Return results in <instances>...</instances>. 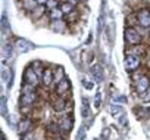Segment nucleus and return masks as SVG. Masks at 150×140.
<instances>
[{"label": "nucleus", "mask_w": 150, "mask_h": 140, "mask_svg": "<svg viewBox=\"0 0 150 140\" xmlns=\"http://www.w3.org/2000/svg\"><path fill=\"white\" fill-rule=\"evenodd\" d=\"M125 41L129 44V46H138L140 41H141V34L137 28H131V27H127L125 30Z\"/></svg>", "instance_id": "1"}, {"label": "nucleus", "mask_w": 150, "mask_h": 140, "mask_svg": "<svg viewBox=\"0 0 150 140\" xmlns=\"http://www.w3.org/2000/svg\"><path fill=\"white\" fill-rule=\"evenodd\" d=\"M137 18H138V25L140 28H150V11L143 8L137 12Z\"/></svg>", "instance_id": "2"}, {"label": "nucleus", "mask_w": 150, "mask_h": 140, "mask_svg": "<svg viewBox=\"0 0 150 140\" xmlns=\"http://www.w3.org/2000/svg\"><path fill=\"white\" fill-rule=\"evenodd\" d=\"M24 81H25V84H31V86L37 87V84H38V75L34 71V68L28 66L25 69V72H24Z\"/></svg>", "instance_id": "3"}, {"label": "nucleus", "mask_w": 150, "mask_h": 140, "mask_svg": "<svg viewBox=\"0 0 150 140\" xmlns=\"http://www.w3.org/2000/svg\"><path fill=\"white\" fill-rule=\"evenodd\" d=\"M140 58H137V56H131V55H127V58H125V62H124V65H125V68H127V71H135V69H138L140 68Z\"/></svg>", "instance_id": "4"}, {"label": "nucleus", "mask_w": 150, "mask_h": 140, "mask_svg": "<svg viewBox=\"0 0 150 140\" xmlns=\"http://www.w3.org/2000/svg\"><path fill=\"white\" fill-rule=\"evenodd\" d=\"M46 11H47V8H46L44 5H38L33 12H30V18H31L33 21H40V19L44 16Z\"/></svg>", "instance_id": "5"}, {"label": "nucleus", "mask_w": 150, "mask_h": 140, "mask_svg": "<svg viewBox=\"0 0 150 140\" xmlns=\"http://www.w3.org/2000/svg\"><path fill=\"white\" fill-rule=\"evenodd\" d=\"M66 27H68V22L65 19H57V21L50 22V28L54 33H63V31H66Z\"/></svg>", "instance_id": "6"}, {"label": "nucleus", "mask_w": 150, "mask_h": 140, "mask_svg": "<svg viewBox=\"0 0 150 140\" xmlns=\"http://www.w3.org/2000/svg\"><path fill=\"white\" fill-rule=\"evenodd\" d=\"M56 93H57L59 96H63L65 93H69V81H68L66 78H63L60 83H57V86H56Z\"/></svg>", "instance_id": "7"}, {"label": "nucleus", "mask_w": 150, "mask_h": 140, "mask_svg": "<svg viewBox=\"0 0 150 140\" xmlns=\"http://www.w3.org/2000/svg\"><path fill=\"white\" fill-rule=\"evenodd\" d=\"M37 6H38L37 0H21V8H22L24 11H27L28 14L33 12Z\"/></svg>", "instance_id": "8"}, {"label": "nucleus", "mask_w": 150, "mask_h": 140, "mask_svg": "<svg viewBox=\"0 0 150 140\" xmlns=\"http://www.w3.org/2000/svg\"><path fill=\"white\" fill-rule=\"evenodd\" d=\"M43 84L46 87H49L53 81H54V74H53V69H44V74H43Z\"/></svg>", "instance_id": "9"}, {"label": "nucleus", "mask_w": 150, "mask_h": 140, "mask_svg": "<svg viewBox=\"0 0 150 140\" xmlns=\"http://www.w3.org/2000/svg\"><path fill=\"white\" fill-rule=\"evenodd\" d=\"M63 12H62V9L60 8H56V9H52V11H49V18L52 19V21H57V19H63Z\"/></svg>", "instance_id": "10"}, {"label": "nucleus", "mask_w": 150, "mask_h": 140, "mask_svg": "<svg viewBox=\"0 0 150 140\" xmlns=\"http://www.w3.org/2000/svg\"><path fill=\"white\" fill-rule=\"evenodd\" d=\"M144 53L143 47L138 44V46H131L128 50H127V55H131V56H137V58H141V55Z\"/></svg>", "instance_id": "11"}, {"label": "nucleus", "mask_w": 150, "mask_h": 140, "mask_svg": "<svg viewBox=\"0 0 150 140\" xmlns=\"http://www.w3.org/2000/svg\"><path fill=\"white\" fill-rule=\"evenodd\" d=\"M59 8L62 9L63 15H69L71 12H74V11H75V6H74L72 3H69V2H62Z\"/></svg>", "instance_id": "12"}, {"label": "nucleus", "mask_w": 150, "mask_h": 140, "mask_svg": "<svg viewBox=\"0 0 150 140\" xmlns=\"http://www.w3.org/2000/svg\"><path fill=\"white\" fill-rule=\"evenodd\" d=\"M127 25L131 27V28H135L138 25V18H137V14H132L129 12V15L127 16Z\"/></svg>", "instance_id": "13"}, {"label": "nucleus", "mask_w": 150, "mask_h": 140, "mask_svg": "<svg viewBox=\"0 0 150 140\" xmlns=\"http://www.w3.org/2000/svg\"><path fill=\"white\" fill-rule=\"evenodd\" d=\"M149 84H150V81H149V77L147 75H144L141 80H140V83H138V92H144V90H147V87H149Z\"/></svg>", "instance_id": "14"}, {"label": "nucleus", "mask_w": 150, "mask_h": 140, "mask_svg": "<svg viewBox=\"0 0 150 140\" xmlns=\"http://www.w3.org/2000/svg\"><path fill=\"white\" fill-rule=\"evenodd\" d=\"M53 74H54V83H56V84L60 83V81L65 78V74H63V69H62V68H56L54 71H53Z\"/></svg>", "instance_id": "15"}, {"label": "nucleus", "mask_w": 150, "mask_h": 140, "mask_svg": "<svg viewBox=\"0 0 150 140\" xmlns=\"http://www.w3.org/2000/svg\"><path fill=\"white\" fill-rule=\"evenodd\" d=\"M68 16V22H71V24H75V22H78V16H80V11L78 9H75L74 12H71L69 15H66Z\"/></svg>", "instance_id": "16"}, {"label": "nucleus", "mask_w": 150, "mask_h": 140, "mask_svg": "<svg viewBox=\"0 0 150 140\" xmlns=\"http://www.w3.org/2000/svg\"><path fill=\"white\" fill-rule=\"evenodd\" d=\"M33 68H34V71L37 72V75L38 77H43V74H44V71H43V63L41 62H38V60H35L34 63H33Z\"/></svg>", "instance_id": "17"}, {"label": "nucleus", "mask_w": 150, "mask_h": 140, "mask_svg": "<svg viewBox=\"0 0 150 140\" xmlns=\"http://www.w3.org/2000/svg\"><path fill=\"white\" fill-rule=\"evenodd\" d=\"M16 46H18V50H19V52H27V50L31 49V46H30L27 41H24V40H18V41H16Z\"/></svg>", "instance_id": "18"}, {"label": "nucleus", "mask_w": 150, "mask_h": 140, "mask_svg": "<svg viewBox=\"0 0 150 140\" xmlns=\"http://www.w3.org/2000/svg\"><path fill=\"white\" fill-rule=\"evenodd\" d=\"M143 77H144V69H135V71L132 72V80L134 81H137V80L140 81Z\"/></svg>", "instance_id": "19"}, {"label": "nucleus", "mask_w": 150, "mask_h": 140, "mask_svg": "<svg viewBox=\"0 0 150 140\" xmlns=\"http://www.w3.org/2000/svg\"><path fill=\"white\" fill-rule=\"evenodd\" d=\"M57 0H49V2L46 3V8H47V11H52V9H56L57 8Z\"/></svg>", "instance_id": "20"}, {"label": "nucleus", "mask_w": 150, "mask_h": 140, "mask_svg": "<svg viewBox=\"0 0 150 140\" xmlns=\"http://www.w3.org/2000/svg\"><path fill=\"white\" fill-rule=\"evenodd\" d=\"M47 2H49V0H37V3H38V5H44V6H46Z\"/></svg>", "instance_id": "21"}]
</instances>
